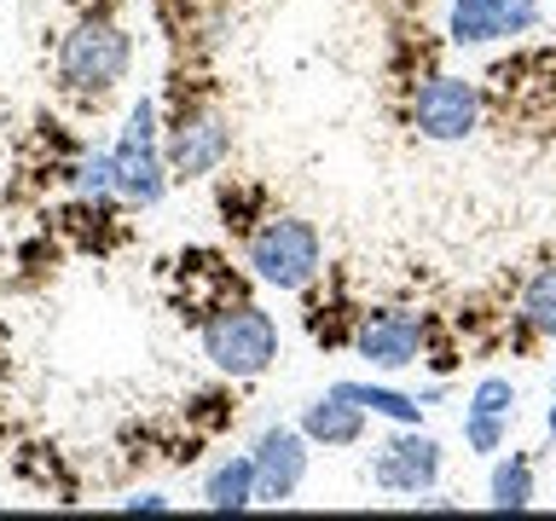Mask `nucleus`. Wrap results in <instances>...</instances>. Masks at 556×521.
Masks as SVG:
<instances>
[{
    "label": "nucleus",
    "instance_id": "obj_4",
    "mask_svg": "<svg viewBox=\"0 0 556 521\" xmlns=\"http://www.w3.org/2000/svg\"><path fill=\"white\" fill-rule=\"evenodd\" d=\"M116 198L128 208H151L168 198V151H163V111H156V99H139L128 122H122L116 134Z\"/></svg>",
    "mask_w": 556,
    "mask_h": 521
},
{
    "label": "nucleus",
    "instance_id": "obj_16",
    "mask_svg": "<svg viewBox=\"0 0 556 521\" xmlns=\"http://www.w3.org/2000/svg\"><path fill=\"white\" fill-rule=\"evenodd\" d=\"M510 423H516V417L464 411V446L476 452V458H493V452H504V441H510Z\"/></svg>",
    "mask_w": 556,
    "mask_h": 521
},
{
    "label": "nucleus",
    "instance_id": "obj_10",
    "mask_svg": "<svg viewBox=\"0 0 556 521\" xmlns=\"http://www.w3.org/2000/svg\"><path fill=\"white\" fill-rule=\"evenodd\" d=\"M377 486L382 493H400V498H424L434 481H441V441L424 429H406L400 441L382 446V458H377Z\"/></svg>",
    "mask_w": 556,
    "mask_h": 521
},
{
    "label": "nucleus",
    "instance_id": "obj_1",
    "mask_svg": "<svg viewBox=\"0 0 556 521\" xmlns=\"http://www.w3.org/2000/svg\"><path fill=\"white\" fill-rule=\"evenodd\" d=\"M198 342H203V359L215 365L220 377L255 382V377H267L273 359H278V319L255 302H220V307H208Z\"/></svg>",
    "mask_w": 556,
    "mask_h": 521
},
{
    "label": "nucleus",
    "instance_id": "obj_18",
    "mask_svg": "<svg viewBox=\"0 0 556 521\" xmlns=\"http://www.w3.org/2000/svg\"><path fill=\"white\" fill-rule=\"evenodd\" d=\"M122 510H168V498L163 493H134V498H122Z\"/></svg>",
    "mask_w": 556,
    "mask_h": 521
},
{
    "label": "nucleus",
    "instance_id": "obj_15",
    "mask_svg": "<svg viewBox=\"0 0 556 521\" xmlns=\"http://www.w3.org/2000/svg\"><path fill=\"white\" fill-rule=\"evenodd\" d=\"M521 325H528L533 336L556 342V255L528 278V290H521Z\"/></svg>",
    "mask_w": 556,
    "mask_h": 521
},
{
    "label": "nucleus",
    "instance_id": "obj_12",
    "mask_svg": "<svg viewBox=\"0 0 556 521\" xmlns=\"http://www.w3.org/2000/svg\"><path fill=\"white\" fill-rule=\"evenodd\" d=\"M203 504L208 510H250L255 504V458L250 452H232L203 475Z\"/></svg>",
    "mask_w": 556,
    "mask_h": 521
},
{
    "label": "nucleus",
    "instance_id": "obj_14",
    "mask_svg": "<svg viewBox=\"0 0 556 521\" xmlns=\"http://www.w3.org/2000/svg\"><path fill=\"white\" fill-rule=\"evenodd\" d=\"M533 498H539V481H533V458H528V452L498 458L493 475H486V504H493V510H528Z\"/></svg>",
    "mask_w": 556,
    "mask_h": 521
},
{
    "label": "nucleus",
    "instance_id": "obj_20",
    "mask_svg": "<svg viewBox=\"0 0 556 521\" xmlns=\"http://www.w3.org/2000/svg\"><path fill=\"white\" fill-rule=\"evenodd\" d=\"M551 486H556V481H551Z\"/></svg>",
    "mask_w": 556,
    "mask_h": 521
},
{
    "label": "nucleus",
    "instance_id": "obj_13",
    "mask_svg": "<svg viewBox=\"0 0 556 521\" xmlns=\"http://www.w3.org/2000/svg\"><path fill=\"white\" fill-rule=\"evenodd\" d=\"M330 389L359 399L371 417H389V423H400V429H424V399L406 394V389H389V382H330Z\"/></svg>",
    "mask_w": 556,
    "mask_h": 521
},
{
    "label": "nucleus",
    "instance_id": "obj_8",
    "mask_svg": "<svg viewBox=\"0 0 556 521\" xmlns=\"http://www.w3.org/2000/svg\"><path fill=\"white\" fill-rule=\"evenodd\" d=\"M250 458H255V504H290L307 481L313 441L290 423H273V429L255 434Z\"/></svg>",
    "mask_w": 556,
    "mask_h": 521
},
{
    "label": "nucleus",
    "instance_id": "obj_6",
    "mask_svg": "<svg viewBox=\"0 0 556 521\" xmlns=\"http://www.w3.org/2000/svg\"><path fill=\"white\" fill-rule=\"evenodd\" d=\"M429 347V319L412 307H371L354 319V354L377 371H412L424 365Z\"/></svg>",
    "mask_w": 556,
    "mask_h": 521
},
{
    "label": "nucleus",
    "instance_id": "obj_11",
    "mask_svg": "<svg viewBox=\"0 0 556 521\" xmlns=\"http://www.w3.org/2000/svg\"><path fill=\"white\" fill-rule=\"evenodd\" d=\"M365 411L359 399H348V394H337V389H325L319 399H307L302 406V429L313 446H325V452H342V446H359V434H365Z\"/></svg>",
    "mask_w": 556,
    "mask_h": 521
},
{
    "label": "nucleus",
    "instance_id": "obj_3",
    "mask_svg": "<svg viewBox=\"0 0 556 521\" xmlns=\"http://www.w3.org/2000/svg\"><path fill=\"white\" fill-rule=\"evenodd\" d=\"M243 260L267 290H307L325 272V238L302 215H261V226L243 238Z\"/></svg>",
    "mask_w": 556,
    "mask_h": 521
},
{
    "label": "nucleus",
    "instance_id": "obj_19",
    "mask_svg": "<svg viewBox=\"0 0 556 521\" xmlns=\"http://www.w3.org/2000/svg\"><path fill=\"white\" fill-rule=\"evenodd\" d=\"M545 429H551V441H556V399H551V411H545Z\"/></svg>",
    "mask_w": 556,
    "mask_h": 521
},
{
    "label": "nucleus",
    "instance_id": "obj_9",
    "mask_svg": "<svg viewBox=\"0 0 556 521\" xmlns=\"http://www.w3.org/2000/svg\"><path fill=\"white\" fill-rule=\"evenodd\" d=\"M539 0H452L446 35L452 47H486V41H510V35L539 29Z\"/></svg>",
    "mask_w": 556,
    "mask_h": 521
},
{
    "label": "nucleus",
    "instance_id": "obj_17",
    "mask_svg": "<svg viewBox=\"0 0 556 521\" xmlns=\"http://www.w3.org/2000/svg\"><path fill=\"white\" fill-rule=\"evenodd\" d=\"M464 411H486V417H516V382L510 377H481L469 389Z\"/></svg>",
    "mask_w": 556,
    "mask_h": 521
},
{
    "label": "nucleus",
    "instance_id": "obj_2",
    "mask_svg": "<svg viewBox=\"0 0 556 521\" xmlns=\"http://www.w3.org/2000/svg\"><path fill=\"white\" fill-rule=\"evenodd\" d=\"M128 64H134V35L111 12L76 17V29L59 41V87L76 99H104L128 76Z\"/></svg>",
    "mask_w": 556,
    "mask_h": 521
},
{
    "label": "nucleus",
    "instance_id": "obj_7",
    "mask_svg": "<svg viewBox=\"0 0 556 521\" xmlns=\"http://www.w3.org/2000/svg\"><path fill=\"white\" fill-rule=\"evenodd\" d=\"M412 128L434 145H458L481 128V87L464 76H429L412 93Z\"/></svg>",
    "mask_w": 556,
    "mask_h": 521
},
{
    "label": "nucleus",
    "instance_id": "obj_5",
    "mask_svg": "<svg viewBox=\"0 0 556 521\" xmlns=\"http://www.w3.org/2000/svg\"><path fill=\"white\" fill-rule=\"evenodd\" d=\"M163 151H168V174L174 180H203L232 156V122L208 104H191L174 122H163Z\"/></svg>",
    "mask_w": 556,
    "mask_h": 521
}]
</instances>
